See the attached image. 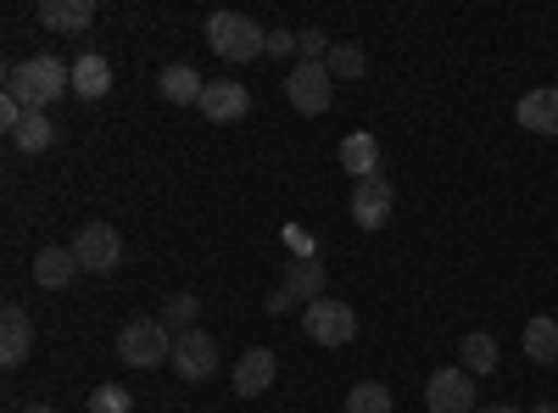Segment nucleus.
Listing matches in <instances>:
<instances>
[{
    "instance_id": "5",
    "label": "nucleus",
    "mask_w": 558,
    "mask_h": 413,
    "mask_svg": "<svg viewBox=\"0 0 558 413\" xmlns=\"http://www.w3.org/2000/svg\"><path fill=\"white\" fill-rule=\"evenodd\" d=\"M324 280H330V268H324L318 257H296V263L286 268V286H279L263 307H268L274 318H279V313H291L296 302L307 307V302H318V296H324Z\"/></svg>"
},
{
    "instance_id": "25",
    "label": "nucleus",
    "mask_w": 558,
    "mask_h": 413,
    "mask_svg": "<svg viewBox=\"0 0 558 413\" xmlns=\"http://www.w3.org/2000/svg\"><path fill=\"white\" fill-rule=\"evenodd\" d=\"M196 313H202V302H196L191 291H179V296H168V307H162V325L184 336V330H196Z\"/></svg>"
},
{
    "instance_id": "26",
    "label": "nucleus",
    "mask_w": 558,
    "mask_h": 413,
    "mask_svg": "<svg viewBox=\"0 0 558 413\" xmlns=\"http://www.w3.org/2000/svg\"><path fill=\"white\" fill-rule=\"evenodd\" d=\"M84 408H89V413H134V397H129L123 386H96Z\"/></svg>"
},
{
    "instance_id": "32",
    "label": "nucleus",
    "mask_w": 558,
    "mask_h": 413,
    "mask_svg": "<svg viewBox=\"0 0 558 413\" xmlns=\"http://www.w3.org/2000/svg\"><path fill=\"white\" fill-rule=\"evenodd\" d=\"M28 413H57V408H28Z\"/></svg>"
},
{
    "instance_id": "30",
    "label": "nucleus",
    "mask_w": 558,
    "mask_h": 413,
    "mask_svg": "<svg viewBox=\"0 0 558 413\" xmlns=\"http://www.w3.org/2000/svg\"><path fill=\"white\" fill-rule=\"evenodd\" d=\"M475 413H525V408H508V402H497V408H475Z\"/></svg>"
},
{
    "instance_id": "14",
    "label": "nucleus",
    "mask_w": 558,
    "mask_h": 413,
    "mask_svg": "<svg viewBox=\"0 0 558 413\" xmlns=\"http://www.w3.org/2000/svg\"><path fill=\"white\" fill-rule=\"evenodd\" d=\"M274 375H279V363H274V352L268 347H252L241 363H235V391L252 402V397H263L268 386H274Z\"/></svg>"
},
{
    "instance_id": "19",
    "label": "nucleus",
    "mask_w": 558,
    "mask_h": 413,
    "mask_svg": "<svg viewBox=\"0 0 558 413\" xmlns=\"http://www.w3.org/2000/svg\"><path fill=\"white\" fill-rule=\"evenodd\" d=\"M112 89V62L107 57H78L73 62V96L78 101H101Z\"/></svg>"
},
{
    "instance_id": "23",
    "label": "nucleus",
    "mask_w": 558,
    "mask_h": 413,
    "mask_svg": "<svg viewBox=\"0 0 558 413\" xmlns=\"http://www.w3.org/2000/svg\"><path fill=\"white\" fill-rule=\"evenodd\" d=\"M397 402H391V391L380 386V380H357L352 391H347V413H391Z\"/></svg>"
},
{
    "instance_id": "9",
    "label": "nucleus",
    "mask_w": 558,
    "mask_h": 413,
    "mask_svg": "<svg viewBox=\"0 0 558 413\" xmlns=\"http://www.w3.org/2000/svg\"><path fill=\"white\" fill-rule=\"evenodd\" d=\"M391 207H397V191H391V179H386V173L357 179V185H352V223H357V229H380V223H391Z\"/></svg>"
},
{
    "instance_id": "1",
    "label": "nucleus",
    "mask_w": 558,
    "mask_h": 413,
    "mask_svg": "<svg viewBox=\"0 0 558 413\" xmlns=\"http://www.w3.org/2000/svg\"><path fill=\"white\" fill-rule=\"evenodd\" d=\"M68 89H73V62H62L51 51H39V57L7 68V96H17L23 112H51Z\"/></svg>"
},
{
    "instance_id": "3",
    "label": "nucleus",
    "mask_w": 558,
    "mask_h": 413,
    "mask_svg": "<svg viewBox=\"0 0 558 413\" xmlns=\"http://www.w3.org/2000/svg\"><path fill=\"white\" fill-rule=\"evenodd\" d=\"M207 45L223 62H252L257 51H268V34L252 17H241V12H213L207 17Z\"/></svg>"
},
{
    "instance_id": "28",
    "label": "nucleus",
    "mask_w": 558,
    "mask_h": 413,
    "mask_svg": "<svg viewBox=\"0 0 558 413\" xmlns=\"http://www.w3.org/2000/svg\"><path fill=\"white\" fill-rule=\"evenodd\" d=\"M268 57H296V34L291 28H268Z\"/></svg>"
},
{
    "instance_id": "6",
    "label": "nucleus",
    "mask_w": 558,
    "mask_h": 413,
    "mask_svg": "<svg viewBox=\"0 0 558 413\" xmlns=\"http://www.w3.org/2000/svg\"><path fill=\"white\" fill-rule=\"evenodd\" d=\"M286 96H291V107L302 118H318V112H330V101H336V78H330L324 62H296L291 78H286Z\"/></svg>"
},
{
    "instance_id": "12",
    "label": "nucleus",
    "mask_w": 558,
    "mask_h": 413,
    "mask_svg": "<svg viewBox=\"0 0 558 413\" xmlns=\"http://www.w3.org/2000/svg\"><path fill=\"white\" fill-rule=\"evenodd\" d=\"M28 341H34V325H28V313L17 302L0 307V363L7 369H17V363L28 357Z\"/></svg>"
},
{
    "instance_id": "16",
    "label": "nucleus",
    "mask_w": 558,
    "mask_h": 413,
    "mask_svg": "<svg viewBox=\"0 0 558 413\" xmlns=\"http://www.w3.org/2000/svg\"><path fill=\"white\" fill-rule=\"evenodd\" d=\"M336 157H341V168H347L352 179H375V173H386V168H380V141H375V134H363V129L347 134Z\"/></svg>"
},
{
    "instance_id": "27",
    "label": "nucleus",
    "mask_w": 558,
    "mask_h": 413,
    "mask_svg": "<svg viewBox=\"0 0 558 413\" xmlns=\"http://www.w3.org/2000/svg\"><path fill=\"white\" fill-rule=\"evenodd\" d=\"M296 57H302V62H324V57H330V39H324L318 28H302V34H296Z\"/></svg>"
},
{
    "instance_id": "22",
    "label": "nucleus",
    "mask_w": 558,
    "mask_h": 413,
    "mask_svg": "<svg viewBox=\"0 0 558 413\" xmlns=\"http://www.w3.org/2000/svg\"><path fill=\"white\" fill-rule=\"evenodd\" d=\"M51 141H57V123L45 118V112H28V118L12 129V146L28 151V157H34V151H51Z\"/></svg>"
},
{
    "instance_id": "18",
    "label": "nucleus",
    "mask_w": 558,
    "mask_h": 413,
    "mask_svg": "<svg viewBox=\"0 0 558 413\" xmlns=\"http://www.w3.org/2000/svg\"><path fill=\"white\" fill-rule=\"evenodd\" d=\"M520 123L531 134H558V84H542L520 101Z\"/></svg>"
},
{
    "instance_id": "29",
    "label": "nucleus",
    "mask_w": 558,
    "mask_h": 413,
    "mask_svg": "<svg viewBox=\"0 0 558 413\" xmlns=\"http://www.w3.org/2000/svg\"><path fill=\"white\" fill-rule=\"evenodd\" d=\"M286 246H291L296 257H318V246H313V235H307V229H291V235H286Z\"/></svg>"
},
{
    "instance_id": "11",
    "label": "nucleus",
    "mask_w": 558,
    "mask_h": 413,
    "mask_svg": "<svg viewBox=\"0 0 558 413\" xmlns=\"http://www.w3.org/2000/svg\"><path fill=\"white\" fill-rule=\"evenodd\" d=\"M202 112H207L213 123H241V118L252 112V89L235 84V78H213L207 96H202Z\"/></svg>"
},
{
    "instance_id": "7",
    "label": "nucleus",
    "mask_w": 558,
    "mask_h": 413,
    "mask_svg": "<svg viewBox=\"0 0 558 413\" xmlns=\"http://www.w3.org/2000/svg\"><path fill=\"white\" fill-rule=\"evenodd\" d=\"M73 257L89 274H112L123 263V235H118L112 223H84L78 235H73Z\"/></svg>"
},
{
    "instance_id": "10",
    "label": "nucleus",
    "mask_w": 558,
    "mask_h": 413,
    "mask_svg": "<svg viewBox=\"0 0 558 413\" xmlns=\"http://www.w3.org/2000/svg\"><path fill=\"white\" fill-rule=\"evenodd\" d=\"M430 413H475V375L470 369H436L425 386Z\"/></svg>"
},
{
    "instance_id": "15",
    "label": "nucleus",
    "mask_w": 558,
    "mask_h": 413,
    "mask_svg": "<svg viewBox=\"0 0 558 413\" xmlns=\"http://www.w3.org/2000/svg\"><path fill=\"white\" fill-rule=\"evenodd\" d=\"M157 89H162V101H173V107H202V96H207V78H202L196 68L173 62V68H162Z\"/></svg>"
},
{
    "instance_id": "20",
    "label": "nucleus",
    "mask_w": 558,
    "mask_h": 413,
    "mask_svg": "<svg viewBox=\"0 0 558 413\" xmlns=\"http://www.w3.org/2000/svg\"><path fill=\"white\" fill-rule=\"evenodd\" d=\"M458 369H470V375H497V341H492L486 330L463 336V341H458Z\"/></svg>"
},
{
    "instance_id": "31",
    "label": "nucleus",
    "mask_w": 558,
    "mask_h": 413,
    "mask_svg": "<svg viewBox=\"0 0 558 413\" xmlns=\"http://www.w3.org/2000/svg\"><path fill=\"white\" fill-rule=\"evenodd\" d=\"M536 413H558V402H542V408H536Z\"/></svg>"
},
{
    "instance_id": "4",
    "label": "nucleus",
    "mask_w": 558,
    "mask_h": 413,
    "mask_svg": "<svg viewBox=\"0 0 558 413\" xmlns=\"http://www.w3.org/2000/svg\"><path fill=\"white\" fill-rule=\"evenodd\" d=\"M302 330H307V341H318V347H347V341L357 336V313H352L347 302H336V296H318V302L302 307Z\"/></svg>"
},
{
    "instance_id": "13",
    "label": "nucleus",
    "mask_w": 558,
    "mask_h": 413,
    "mask_svg": "<svg viewBox=\"0 0 558 413\" xmlns=\"http://www.w3.org/2000/svg\"><path fill=\"white\" fill-rule=\"evenodd\" d=\"M39 23L51 34H84L96 23V0H39Z\"/></svg>"
},
{
    "instance_id": "8",
    "label": "nucleus",
    "mask_w": 558,
    "mask_h": 413,
    "mask_svg": "<svg viewBox=\"0 0 558 413\" xmlns=\"http://www.w3.org/2000/svg\"><path fill=\"white\" fill-rule=\"evenodd\" d=\"M218 369V341L207 336V330H184V336H173V375L179 380H207Z\"/></svg>"
},
{
    "instance_id": "24",
    "label": "nucleus",
    "mask_w": 558,
    "mask_h": 413,
    "mask_svg": "<svg viewBox=\"0 0 558 413\" xmlns=\"http://www.w3.org/2000/svg\"><path fill=\"white\" fill-rule=\"evenodd\" d=\"M324 68H330V78H363L368 57H363V45H330V57H324Z\"/></svg>"
},
{
    "instance_id": "2",
    "label": "nucleus",
    "mask_w": 558,
    "mask_h": 413,
    "mask_svg": "<svg viewBox=\"0 0 558 413\" xmlns=\"http://www.w3.org/2000/svg\"><path fill=\"white\" fill-rule=\"evenodd\" d=\"M118 357L129 369H157V363H173V341L162 318H129L118 330Z\"/></svg>"
},
{
    "instance_id": "21",
    "label": "nucleus",
    "mask_w": 558,
    "mask_h": 413,
    "mask_svg": "<svg viewBox=\"0 0 558 413\" xmlns=\"http://www.w3.org/2000/svg\"><path fill=\"white\" fill-rule=\"evenodd\" d=\"M525 357L531 363H558V318L536 313L531 325H525Z\"/></svg>"
},
{
    "instance_id": "17",
    "label": "nucleus",
    "mask_w": 558,
    "mask_h": 413,
    "mask_svg": "<svg viewBox=\"0 0 558 413\" xmlns=\"http://www.w3.org/2000/svg\"><path fill=\"white\" fill-rule=\"evenodd\" d=\"M73 274H78L73 246H45V252L34 257V286H45V291H62Z\"/></svg>"
}]
</instances>
